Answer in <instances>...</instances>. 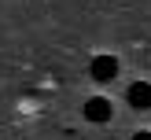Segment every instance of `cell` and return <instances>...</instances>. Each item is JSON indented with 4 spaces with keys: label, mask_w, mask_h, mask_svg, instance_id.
Masks as SVG:
<instances>
[{
    "label": "cell",
    "mask_w": 151,
    "mask_h": 140,
    "mask_svg": "<svg viewBox=\"0 0 151 140\" xmlns=\"http://www.w3.org/2000/svg\"><path fill=\"white\" fill-rule=\"evenodd\" d=\"M85 118H88V122H111V100L92 96V100L85 103Z\"/></svg>",
    "instance_id": "cell-2"
},
{
    "label": "cell",
    "mask_w": 151,
    "mask_h": 140,
    "mask_svg": "<svg viewBox=\"0 0 151 140\" xmlns=\"http://www.w3.org/2000/svg\"><path fill=\"white\" fill-rule=\"evenodd\" d=\"M129 103L137 111H147L151 107V85H147V81H137V85L129 88Z\"/></svg>",
    "instance_id": "cell-3"
},
{
    "label": "cell",
    "mask_w": 151,
    "mask_h": 140,
    "mask_svg": "<svg viewBox=\"0 0 151 140\" xmlns=\"http://www.w3.org/2000/svg\"><path fill=\"white\" fill-rule=\"evenodd\" d=\"M133 140H151V133H147V129H140V133H137Z\"/></svg>",
    "instance_id": "cell-4"
},
{
    "label": "cell",
    "mask_w": 151,
    "mask_h": 140,
    "mask_svg": "<svg viewBox=\"0 0 151 140\" xmlns=\"http://www.w3.org/2000/svg\"><path fill=\"white\" fill-rule=\"evenodd\" d=\"M88 70H92V78H96V81H111V78L118 74V59H114V55H96Z\"/></svg>",
    "instance_id": "cell-1"
}]
</instances>
